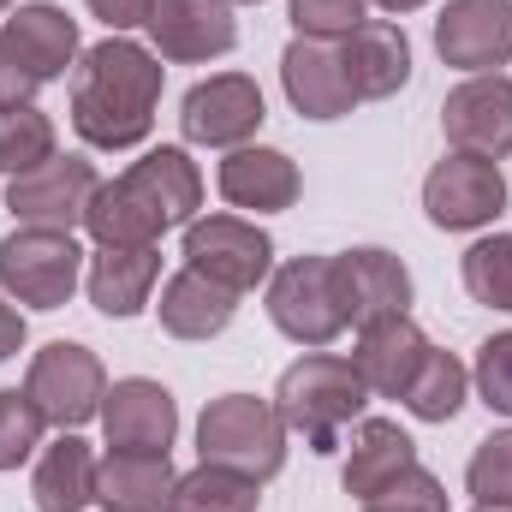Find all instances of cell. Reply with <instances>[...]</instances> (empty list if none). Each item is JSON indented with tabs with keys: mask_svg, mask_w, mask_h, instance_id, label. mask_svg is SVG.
I'll list each match as a JSON object with an SVG mask.
<instances>
[{
	"mask_svg": "<svg viewBox=\"0 0 512 512\" xmlns=\"http://www.w3.org/2000/svg\"><path fill=\"white\" fill-rule=\"evenodd\" d=\"M203 209V173L179 143L149 149L143 161H131L120 179H102L90 209H84V233L102 251H143L173 227H191Z\"/></svg>",
	"mask_w": 512,
	"mask_h": 512,
	"instance_id": "6da1fadb",
	"label": "cell"
},
{
	"mask_svg": "<svg viewBox=\"0 0 512 512\" xmlns=\"http://www.w3.org/2000/svg\"><path fill=\"white\" fill-rule=\"evenodd\" d=\"M161 54L131 42V36H108L96 48H84L78 78H72V126L90 149H137L155 131V108H161Z\"/></svg>",
	"mask_w": 512,
	"mask_h": 512,
	"instance_id": "7a4b0ae2",
	"label": "cell"
},
{
	"mask_svg": "<svg viewBox=\"0 0 512 512\" xmlns=\"http://www.w3.org/2000/svg\"><path fill=\"white\" fill-rule=\"evenodd\" d=\"M364 399H370L364 376L352 370V358H334V352L298 358V364L280 376V387H274L280 423H286L292 435H304L310 453H334L340 435L364 417Z\"/></svg>",
	"mask_w": 512,
	"mask_h": 512,
	"instance_id": "3957f363",
	"label": "cell"
},
{
	"mask_svg": "<svg viewBox=\"0 0 512 512\" xmlns=\"http://www.w3.org/2000/svg\"><path fill=\"white\" fill-rule=\"evenodd\" d=\"M286 423L274 411V399H256V393H221L209 399V411L197 417V453L203 465H221V471H239L251 483L280 477L286 465Z\"/></svg>",
	"mask_w": 512,
	"mask_h": 512,
	"instance_id": "277c9868",
	"label": "cell"
},
{
	"mask_svg": "<svg viewBox=\"0 0 512 512\" xmlns=\"http://www.w3.org/2000/svg\"><path fill=\"white\" fill-rule=\"evenodd\" d=\"M268 316L292 346H334L352 322H346V298H340V274L334 256H292L268 274Z\"/></svg>",
	"mask_w": 512,
	"mask_h": 512,
	"instance_id": "5b68a950",
	"label": "cell"
},
{
	"mask_svg": "<svg viewBox=\"0 0 512 512\" xmlns=\"http://www.w3.org/2000/svg\"><path fill=\"white\" fill-rule=\"evenodd\" d=\"M84 280V251L72 233H48V227H18L0 239V286L12 304L30 310H60Z\"/></svg>",
	"mask_w": 512,
	"mask_h": 512,
	"instance_id": "8992f818",
	"label": "cell"
},
{
	"mask_svg": "<svg viewBox=\"0 0 512 512\" xmlns=\"http://www.w3.org/2000/svg\"><path fill=\"white\" fill-rule=\"evenodd\" d=\"M30 405L54 423V429H78L90 417H102V399H108V370L90 346L78 340H48L36 358H30V376H24Z\"/></svg>",
	"mask_w": 512,
	"mask_h": 512,
	"instance_id": "52a82bcc",
	"label": "cell"
},
{
	"mask_svg": "<svg viewBox=\"0 0 512 512\" xmlns=\"http://www.w3.org/2000/svg\"><path fill=\"white\" fill-rule=\"evenodd\" d=\"M185 268H197L215 286L245 298L274 274V239L245 215H197L185 227Z\"/></svg>",
	"mask_w": 512,
	"mask_h": 512,
	"instance_id": "ba28073f",
	"label": "cell"
},
{
	"mask_svg": "<svg viewBox=\"0 0 512 512\" xmlns=\"http://www.w3.org/2000/svg\"><path fill=\"white\" fill-rule=\"evenodd\" d=\"M423 209H429V221L447 227V233H477V227H489V221L507 209L501 161L465 155V149L441 155V161L429 167V179H423Z\"/></svg>",
	"mask_w": 512,
	"mask_h": 512,
	"instance_id": "9c48e42d",
	"label": "cell"
},
{
	"mask_svg": "<svg viewBox=\"0 0 512 512\" xmlns=\"http://www.w3.org/2000/svg\"><path fill=\"white\" fill-rule=\"evenodd\" d=\"M96 167L84 155H54L18 179H6V209L18 227H48V233H72L84 227V209L96 197Z\"/></svg>",
	"mask_w": 512,
	"mask_h": 512,
	"instance_id": "30bf717a",
	"label": "cell"
},
{
	"mask_svg": "<svg viewBox=\"0 0 512 512\" xmlns=\"http://www.w3.org/2000/svg\"><path fill=\"white\" fill-rule=\"evenodd\" d=\"M262 90L245 72H221V78H203L185 90L179 102V126L185 143H203V149H245L256 131H262Z\"/></svg>",
	"mask_w": 512,
	"mask_h": 512,
	"instance_id": "8fae6325",
	"label": "cell"
},
{
	"mask_svg": "<svg viewBox=\"0 0 512 512\" xmlns=\"http://www.w3.org/2000/svg\"><path fill=\"white\" fill-rule=\"evenodd\" d=\"M143 30H149L155 54L173 60V66L221 60V54H233V42H239L233 0H149Z\"/></svg>",
	"mask_w": 512,
	"mask_h": 512,
	"instance_id": "7c38bea8",
	"label": "cell"
},
{
	"mask_svg": "<svg viewBox=\"0 0 512 512\" xmlns=\"http://www.w3.org/2000/svg\"><path fill=\"white\" fill-rule=\"evenodd\" d=\"M441 131L465 155H512V78L507 72H471L441 102Z\"/></svg>",
	"mask_w": 512,
	"mask_h": 512,
	"instance_id": "4fadbf2b",
	"label": "cell"
},
{
	"mask_svg": "<svg viewBox=\"0 0 512 512\" xmlns=\"http://www.w3.org/2000/svg\"><path fill=\"white\" fill-rule=\"evenodd\" d=\"M435 54L459 72H495L512 60V0H447L435 18Z\"/></svg>",
	"mask_w": 512,
	"mask_h": 512,
	"instance_id": "5bb4252c",
	"label": "cell"
},
{
	"mask_svg": "<svg viewBox=\"0 0 512 512\" xmlns=\"http://www.w3.org/2000/svg\"><path fill=\"white\" fill-rule=\"evenodd\" d=\"M102 435L114 453H167L179 435V405L173 393L149 376H126L102 399Z\"/></svg>",
	"mask_w": 512,
	"mask_h": 512,
	"instance_id": "9a60e30c",
	"label": "cell"
},
{
	"mask_svg": "<svg viewBox=\"0 0 512 512\" xmlns=\"http://www.w3.org/2000/svg\"><path fill=\"white\" fill-rule=\"evenodd\" d=\"M280 84H286V102L304 120H346L358 108V90H352V78L340 66V42L292 36L286 54H280Z\"/></svg>",
	"mask_w": 512,
	"mask_h": 512,
	"instance_id": "2e32d148",
	"label": "cell"
},
{
	"mask_svg": "<svg viewBox=\"0 0 512 512\" xmlns=\"http://www.w3.org/2000/svg\"><path fill=\"white\" fill-rule=\"evenodd\" d=\"M423 358H429V334H423V328L411 322V310H405V316H376V322L358 328L352 370L364 376L370 393H382V399H405V387L417 382Z\"/></svg>",
	"mask_w": 512,
	"mask_h": 512,
	"instance_id": "e0dca14e",
	"label": "cell"
},
{
	"mask_svg": "<svg viewBox=\"0 0 512 512\" xmlns=\"http://www.w3.org/2000/svg\"><path fill=\"white\" fill-rule=\"evenodd\" d=\"M334 274H340V298H346V322L352 328H364L376 316H405L411 310V274L382 245L340 251L334 256Z\"/></svg>",
	"mask_w": 512,
	"mask_h": 512,
	"instance_id": "ac0fdd59",
	"label": "cell"
},
{
	"mask_svg": "<svg viewBox=\"0 0 512 512\" xmlns=\"http://www.w3.org/2000/svg\"><path fill=\"white\" fill-rule=\"evenodd\" d=\"M221 197L233 209H251V215H280L298 203L304 179H298V161L286 149H268V143H245V149H227L221 161Z\"/></svg>",
	"mask_w": 512,
	"mask_h": 512,
	"instance_id": "d6986e66",
	"label": "cell"
},
{
	"mask_svg": "<svg viewBox=\"0 0 512 512\" xmlns=\"http://www.w3.org/2000/svg\"><path fill=\"white\" fill-rule=\"evenodd\" d=\"M340 66L358 90V102H387L411 84V42L393 18H364L346 42H340Z\"/></svg>",
	"mask_w": 512,
	"mask_h": 512,
	"instance_id": "ffe728a7",
	"label": "cell"
},
{
	"mask_svg": "<svg viewBox=\"0 0 512 512\" xmlns=\"http://www.w3.org/2000/svg\"><path fill=\"white\" fill-rule=\"evenodd\" d=\"M0 36L12 42V54L30 66L36 84L66 78L72 60H78V18H72L66 6H54V0H30V6H18V12H6Z\"/></svg>",
	"mask_w": 512,
	"mask_h": 512,
	"instance_id": "44dd1931",
	"label": "cell"
},
{
	"mask_svg": "<svg viewBox=\"0 0 512 512\" xmlns=\"http://www.w3.org/2000/svg\"><path fill=\"white\" fill-rule=\"evenodd\" d=\"M155 310H161V328H167L173 340H215V334L233 328L239 292L215 286V280L197 274V268H179V274L161 280V304H155Z\"/></svg>",
	"mask_w": 512,
	"mask_h": 512,
	"instance_id": "7402d4cb",
	"label": "cell"
},
{
	"mask_svg": "<svg viewBox=\"0 0 512 512\" xmlns=\"http://www.w3.org/2000/svg\"><path fill=\"white\" fill-rule=\"evenodd\" d=\"M155 286H161V251L155 245H143V251H102L96 245L90 268H84V292L108 322L137 316L155 298Z\"/></svg>",
	"mask_w": 512,
	"mask_h": 512,
	"instance_id": "603a6c76",
	"label": "cell"
},
{
	"mask_svg": "<svg viewBox=\"0 0 512 512\" xmlns=\"http://www.w3.org/2000/svg\"><path fill=\"white\" fill-rule=\"evenodd\" d=\"M173 459L167 453H108L96 465V507L108 512H167L173 501Z\"/></svg>",
	"mask_w": 512,
	"mask_h": 512,
	"instance_id": "cb8c5ba5",
	"label": "cell"
},
{
	"mask_svg": "<svg viewBox=\"0 0 512 512\" xmlns=\"http://www.w3.org/2000/svg\"><path fill=\"white\" fill-rule=\"evenodd\" d=\"M417 465V441L399 429V423H387V417H364V423H352V441H346V495H358V501H370L376 489H387L399 471H411Z\"/></svg>",
	"mask_w": 512,
	"mask_h": 512,
	"instance_id": "d4e9b609",
	"label": "cell"
},
{
	"mask_svg": "<svg viewBox=\"0 0 512 512\" xmlns=\"http://www.w3.org/2000/svg\"><path fill=\"white\" fill-rule=\"evenodd\" d=\"M96 447L72 429H60L54 447H42L36 459V477H30V495H36V512H84L96 501Z\"/></svg>",
	"mask_w": 512,
	"mask_h": 512,
	"instance_id": "484cf974",
	"label": "cell"
},
{
	"mask_svg": "<svg viewBox=\"0 0 512 512\" xmlns=\"http://www.w3.org/2000/svg\"><path fill=\"white\" fill-rule=\"evenodd\" d=\"M465 393H471V370H465L453 352H435V346H429L417 382L405 387V411H411L417 423H453L459 405H465Z\"/></svg>",
	"mask_w": 512,
	"mask_h": 512,
	"instance_id": "4316f807",
	"label": "cell"
},
{
	"mask_svg": "<svg viewBox=\"0 0 512 512\" xmlns=\"http://www.w3.org/2000/svg\"><path fill=\"white\" fill-rule=\"evenodd\" d=\"M262 507V483L239 477V471H221V465H197L173 483V501L167 512H256Z\"/></svg>",
	"mask_w": 512,
	"mask_h": 512,
	"instance_id": "83f0119b",
	"label": "cell"
},
{
	"mask_svg": "<svg viewBox=\"0 0 512 512\" xmlns=\"http://www.w3.org/2000/svg\"><path fill=\"white\" fill-rule=\"evenodd\" d=\"M60 155V137H54V120L24 102V108H0V179H18L42 161Z\"/></svg>",
	"mask_w": 512,
	"mask_h": 512,
	"instance_id": "f1b7e54d",
	"label": "cell"
},
{
	"mask_svg": "<svg viewBox=\"0 0 512 512\" xmlns=\"http://www.w3.org/2000/svg\"><path fill=\"white\" fill-rule=\"evenodd\" d=\"M465 292L512 316V233H489L465 251Z\"/></svg>",
	"mask_w": 512,
	"mask_h": 512,
	"instance_id": "f546056e",
	"label": "cell"
},
{
	"mask_svg": "<svg viewBox=\"0 0 512 512\" xmlns=\"http://www.w3.org/2000/svg\"><path fill=\"white\" fill-rule=\"evenodd\" d=\"M42 429H48V417L30 405V393L24 387H6L0 393V471H18L42 447Z\"/></svg>",
	"mask_w": 512,
	"mask_h": 512,
	"instance_id": "4dcf8cb0",
	"label": "cell"
},
{
	"mask_svg": "<svg viewBox=\"0 0 512 512\" xmlns=\"http://www.w3.org/2000/svg\"><path fill=\"white\" fill-rule=\"evenodd\" d=\"M465 489L483 507H512V429H495L489 441H477V453L465 465Z\"/></svg>",
	"mask_w": 512,
	"mask_h": 512,
	"instance_id": "1f68e13d",
	"label": "cell"
},
{
	"mask_svg": "<svg viewBox=\"0 0 512 512\" xmlns=\"http://www.w3.org/2000/svg\"><path fill=\"white\" fill-rule=\"evenodd\" d=\"M286 12H292L298 36H310V42H346L370 18V0H286Z\"/></svg>",
	"mask_w": 512,
	"mask_h": 512,
	"instance_id": "d6a6232c",
	"label": "cell"
},
{
	"mask_svg": "<svg viewBox=\"0 0 512 512\" xmlns=\"http://www.w3.org/2000/svg\"><path fill=\"white\" fill-rule=\"evenodd\" d=\"M364 512H447V489H441V477L435 471H423V465H411V471H399L387 489H376L370 501H358Z\"/></svg>",
	"mask_w": 512,
	"mask_h": 512,
	"instance_id": "836d02e7",
	"label": "cell"
},
{
	"mask_svg": "<svg viewBox=\"0 0 512 512\" xmlns=\"http://www.w3.org/2000/svg\"><path fill=\"white\" fill-rule=\"evenodd\" d=\"M471 382H477V399H483L489 411L512 417V328L507 334H495V340H483Z\"/></svg>",
	"mask_w": 512,
	"mask_h": 512,
	"instance_id": "e575fe53",
	"label": "cell"
},
{
	"mask_svg": "<svg viewBox=\"0 0 512 512\" xmlns=\"http://www.w3.org/2000/svg\"><path fill=\"white\" fill-rule=\"evenodd\" d=\"M36 90H42V84L30 78V66H24V60L12 54V42L0 36V108H24Z\"/></svg>",
	"mask_w": 512,
	"mask_h": 512,
	"instance_id": "d590c367",
	"label": "cell"
},
{
	"mask_svg": "<svg viewBox=\"0 0 512 512\" xmlns=\"http://www.w3.org/2000/svg\"><path fill=\"white\" fill-rule=\"evenodd\" d=\"M90 12L114 30V36H126L131 24H143V12H149V0H90Z\"/></svg>",
	"mask_w": 512,
	"mask_h": 512,
	"instance_id": "8d00e7d4",
	"label": "cell"
},
{
	"mask_svg": "<svg viewBox=\"0 0 512 512\" xmlns=\"http://www.w3.org/2000/svg\"><path fill=\"white\" fill-rule=\"evenodd\" d=\"M18 346H24V310H18L12 298H0V364H6Z\"/></svg>",
	"mask_w": 512,
	"mask_h": 512,
	"instance_id": "74e56055",
	"label": "cell"
},
{
	"mask_svg": "<svg viewBox=\"0 0 512 512\" xmlns=\"http://www.w3.org/2000/svg\"><path fill=\"white\" fill-rule=\"evenodd\" d=\"M370 6H382V12H417V6H429V0H370Z\"/></svg>",
	"mask_w": 512,
	"mask_h": 512,
	"instance_id": "f35d334b",
	"label": "cell"
},
{
	"mask_svg": "<svg viewBox=\"0 0 512 512\" xmlns=\"http://www.w3.org/2000/svg\"><path fill=\"white\" fill-rule=\"evenodd\" d=\"M477 512H512V507H483V501H477Z\"/></svg>",
	"mask_w": 512,
	"mask_h": 512,
	"instance_id": "ab89813d",
	"label": "cell"
},
{
	"mask_svg": "<svg viewBox=\"0 0 512 512\" xmlns=\"http://www.w3.org/2000/svg\"><path fill=\"white\" fill-rule=\"evenodd\" d=\"M233 6H262V0H233Z\"/></svg>",
	"mask_w": 512,
	"mask_h": 512,
	"instance_id": "60d3db41",
	"label": "cell"
},
{
	"mask_svg": "<svg viewBox=\"0 0 512 512\" xmlns=\"http://www.w3.org/2000/svg\"><path fill=\"white\" fill-rule=\"evenodd\" d=\"M6 6H12V0H0V12H6Z\"/></svg>",
	"mask_w": 512,
	"mask_h": 512,
	"instance_id": "b9f144b4",
	"label": "cell"
}]
</instances>
